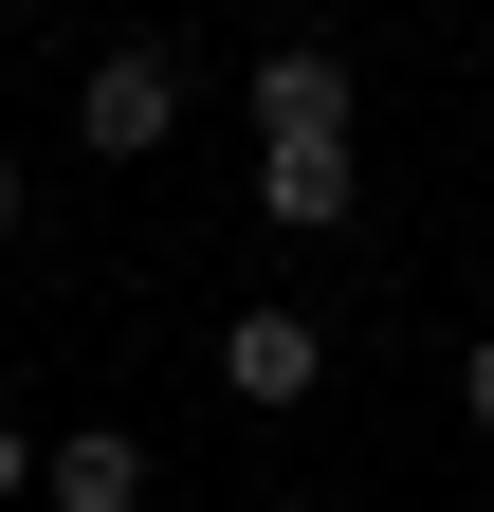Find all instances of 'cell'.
Instances as JSON below:
<instances>
[{
  "label": "cell",
  "instance_id": "cell-1",
  "mask_svg": "<svg viewBox=\"0 0 494 512\" xmlns=\"http://www.w3.org/2000/svg\"><path fill=\"white\" fill-rule=\"evenodd\" d=\"M74 128H92L110 165H147L165 128H183V55H165V37H110V55H92V92H74Z\"/></svg>",
  "mask_w": 494,
  "mask_h": 512
},
{
  "label": "cell",
  "instance_id": "cell-2",
  "mask_svg": "<svg viewBox=\"0 0 494 512\" xmlns=\"http://www.w3.org/2000/svg\"><path fill=\"white\" fill-rule=\"evenodd\" d=\"M220 384H238L257 421H293V403L330 384V330H312V311H238V330H220Z\"/></svg>",
  "mask_w": 494,
  "mask_h": 512
},
{
  "label": "cell",
  "instance_id": "cell-3",
  "mask_svg": "<svg viewBox=\"0 0 494 512\" xmlns=\"http://www.w3.org/2000/svg\"><path fill=\"white\" fill-rule=\"evenodd\" d=\"M257 147H348V55L330 37H275L257 55Z\"/></svg>",
  "mask_w": 494,
  "mask_h": 512
},
{
  "label": "cell",
  "instance_id": "cell-4",
  "mask_svg": "<svg viewBox=\"0 0 494 512\" xmlns=\"http://www.w3.org/2000/svg\"><path fill=\"white\" fill-rule=\"evenodd\" d=\"M37 494H55V512H147L165 476H147L129 421H92V439H37Z\"/></svg>",
  "mask_w": 494,
  "mask_h": 512
},
{
  "label": "cell",
  "instance_id": "cell-5",
  "mask_svg": "<svg viewBox=\"0 0 494 512\" xmlns=\"http://www.w3.org/2000/svg\"><path fill=\"white\" fill-rule=\"evenodd\" d=\"M257 202H275V238H348L366 165H348V147H257Z\"/></svg>",
  "mask_w": 494,
  "mask_h": 512
},
{
  "label": "cell",
  "instance_id": "cell-6",
  "mask_svg": "<svg viewBox=\"0 0 494 512\" xmlns=\"http://www.w3.org/2000/svg\"><path fill=\"white\" fill-rule=\"evenodd\" d=\"M458 403H476V421H494V330H476V348H458Z\"/></svg>",
  "mask_w": 494,
  "mask_h": 512
},
{
  "label": "cell",
  "instance_id": "cell-7",
  "mask_svg": "<svg viewBox=\"0 0 494 512\" xmlns=\"http://www.w3.org/2000/svg\"><path fill=\"white\" fill-rule=\"evenodd\" d=\"M0 494H37V439H19V421H0Z\"/></svg>",
  "mask_w": 494,
  "mask_h": 512
},
{
  "label": "cell",
  "instance_id": "cell-8",
  "mask_svg": "<svg viewBox=\"0 0 494 512\" xmlns=\"http://www.w3.org/2000/svg\"><path fill=\"white\" fill-rule=\"evenodd\" d=\"M0 238H19V147H0Z\"/></svg>",
  "mask_w": 494,
  "mask_h": 512
}]
</instances>
